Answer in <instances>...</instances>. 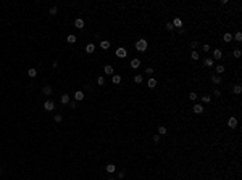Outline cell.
<instances>
[{"mask_svg":"<svg viewBox=\"0 0 242 180\" xmlns=\"http://www.w3.org/2000/svg\"><path fill=\"white\" fill-rule=\"evenodd\" d=\"M136 50H137V52H145V50H147V40H145V39H139V40L136 42Z\"/></svg>","mask_w":242,"mask_h":180,"instance_id":"obj_1","label":"cell"},{"mask_svg":"<svg viewBox=\"0 0 242 180\" xmlns=\"http://www.w3.org/2000/svg\"><path fill=\"white\" fill-rule=\"evenodd\" d=\"M116 56H118V58H126V56H128V50L123 48V47L116 48Z\"/></svg>","mask_w":242,"mask_h":180,"instance_id":"obj_2","label":"cell"},{"mask_svg":"<svg viewBox=\"0 0 242 180\" xmlns=\"http://www.w3.org/2000/svg\"><path fill=\"white\" fill-rule=\"evenodd\" d=\"M44 108H45L47 111H53V109H55V103L52 100H47L45 103H44Z\"/></svg>","mask_w":242,"mask_h":180,"instance_id":"obj_3","label":"cell"},{"mask_svg":"<svg viewBox=\"0 0 242 180\" xmlns=\"http://www.w3.org/2000/svg\"><path fill=\"white\" fill-rule=\"evenodd\" d=\"M192 109H194V113H195V114H202V113H203V105H200V103H195Z\"/></svg>","mask_w":242,"mask_h":180,"instance_id":"obj_4","label":"cell"},{"mask_svg":"<svg viewBox=\"0 0 242 180\" xmlns=\"http://www.w3.org/2000/svg\"><path fill=\"white\" fill-rule=\"evenodd\" d=\"M74 100L76 101H82L84 100V92H82V90H76L74 92Z\"/></svg>","mask_w":242,"mask_h":180,"instance_id":"obj_5","label":"cell"},{"mask_svg":"<svg viewBox=\"0 0 242 180\" xmlns=\"http://www.w3.org/2000/svg\"><path fill=\"white\" fill-rule=\"evenodd\" d=\"M236 126H237V119L234 116H231L229 119H228V127H231V129H236Z\"/></svg>","mask_w":242,"mask_h":180,"instance_id":"obj_6","label":"cell"},{"mask_svg":"<svg viewBox=\"0 0 242 180\" xmlns=\"http://www.w3.org/2000/svg\"><path fill=\"white\" fill-rule=\"evenodd\" d=\"M221 56H223V50H220V48L213 50V58H211V60H220Z\"/></svg>","mask_w":242,"mask_h":180,"instance_id":"obj_7","label":"cell"},{"mask_svg":"<svg viewBox=\"0 0 242 180\" xmlns=\"http://www.w3.org/2000/svg\"><path fill=\"white\" fill-rule=\"evenodd\" d=\"M103 71H105V74H108V76H113V72H115V69H113L111 64H107V66L103 68Z\"/></svg>","mask_w":242,"mask_h":180,"instance_id":"obj_8","label":"cell"},{"mask_svg":"<svg viewBox=\"0 0 242 180\" xmlns=\"http://www.w3.org/2000/svg\"><path fill=\"white\" fill-rule=\"evenodd\" d=\"M173 26L181 29V27H183V19H181V18H174V19H173Z\"/></svg>","mask_w":242,"mask_h":180,"instance_id":"obj_9","label":"cell"},{"mask_svg":"<svg viewBox=\"0 0 242 180\" xmlns=\"http://www.w3.org/2000/svg\"><path fill=\"white\" fill-rule=\"evenodd\" d=\"M140 64H142V63H140V60H139V58H134V60H132V61H131V68L137 69V68H139V66H140Z\"/></svg>","mask_w":242,"mask_h":180,"instance_id":"obj_10","label":"cell"},{"mask_svg":"<svg viewBox=\"0 0 242 180\" xmlns=\"http://www.w3.org/2000/svg\"><path fill=\"white\" fill-rule=\"evenodd\" d=\"M110 45H111V43H110V40H102V42H100V48H102V50H108V48H110Z\"/></svg>","mask_w":242,"mask_h":180,"instance_id":"obj_11","label":"cell"},{"mask_svg":"<svg viewBox=\"0 0 242 180\" xmlns=\"http://www.w3.org/2000/svg\"><path fill=\"white\" fill-rule=\"evenodd\" d=\"M147 85H149L150 89H155V87H157V79H155V77H150L149 82H147Z\"/></svg>","mask_w":242,"mask_h":180,"instance_id":"obj_12","label":"cell"},{"mask_svg":"<svg viewBox=\"0 0 242 180\" xmlns=\"http://www.w3.org/2000/svg\"><path fill=\"white\" fill-rule=\"evenodd\" d=\"M74 26L78 27V29H82V27H84V21H82L81 18H78V19L74 21Z\"/></svg>","mask_w":242,"mask_h":180,"instance_id":"obj_13","label":"cell"},{"mask_svg":"<svg viewBox=\"0 0 242 180\" xmlns=\"http://www.w3.org/2000/svg\"><path fill=\"white\" fill-rule=\"evenodd\" d=\"M210 77H211V82H213V84H221V82H223V79H221L220 76H210Z\"/></svg>","mask_w":242,"mask_h":180,"instance_id":"obj_14","label":"cell"},{"mask_svg":"<svg viewBox=\"0 0 242 180\" xmlns=\"http://www.w3.org/2000/svg\"><path fill=\"white\" fill-rule=\"evenodd\" d=\"M111 82H113L115 85H116V84H119V82H121V76H118V74H113V77H111Z\"/></svg>","mask_w":242,"mask_h":180,"instance_id":"obj_15","label":"cell"},{"mask_svg":"<svg viewBox=\"0 0 242 180\" xmlns=\"http://www.w3.org/2000/svg\"><path fill=\"white\" fill-rule=\"evenodd\" d=\"M94 50H95V45H94V43H87L86 45V52L87 53H94Z\"/></svg>","mask_w":242,"mask_h":180,"instance_id":"obj_16","label":"cell"},{"mask_svg":"<svg viewBox=\"0 0 242 180\" xmlns=\"http://www.w3.org/2000/svg\"><path fill=\"white\" fill-rule=\"evenodd\" d=\"M105 169H107V172H108V174H113V172L116 170V166H115V164H108L107 167H105Z\"/></svg>","mask_w":242,"mask_h":180,"instance_id":"obj_17","label":"cell"},{"mask_svg":"<svg viewBox=\"0 0 242 180\" xmlns=\"http://www.w3.org/2000/svg\"><path fill=\"white\" fill-rule=\"evenodd\" d=\"M66 40H68V43H74L76 40H78V37H76L74 34H70V36L66 37Z\"/></svg>","mask_w":242,"mask_h":180,"instance_id":"obj_18","label":"cell"},{"mask_svg":"<svg viewBox=\"0 0 242 180\" xmlns=\"http://www.w3.org/2000/svg\"><path fill=\"white\" fill-rule=\"evenodd\" d=\"M42 92L45 93V95H52V92H53V90H52V87H50V85H45V87L42 89Z\"/></svg>","mask_w":242,"mask_h":180,"instance_id":"obj_19","label":"cell"},{"mask_svg":"<svg viewBox=\"0 0 242 180\" xmlns=\"http://www.w3.org/2000/svg\"><path fill=\"white\" fill-rule=\"evenodd\" d=\"M223 40H224V42H228V43H229V42H231V40H232V34H229V32H226L224 36H223Z\"/></svg>","mask_w":242,"mask_h":180,"instance_id":"obj_20","label":"cell"},{"mask_svg":"<svg viewBox=\"0 0 242 180\" xmlns=\"http://www.w3.org/2000/svg\"><path fill=\"white\" fill-rule=\"evenodd\" d=\"M216 72H218V76H220V74H223V72H224V66H223V64H216Z\"/></svg>","mask_w":242,"mask_h":180,"instance_id":"obj_21","label":"cell"},{"mask_svg":"<svg viewBox=\"0 0 242 180\" xmlns=\"http://www.w3.org/2000/svg\"><path fill=\"white\" fill-rule=\"evenodd\" d=\"M232 92H234L236 95H239V93H241V92H242V87H241V85H239V84H237V85H234V87H232Z\"/></svg>","mask_w":242,"mask_h":180,"instance_id":"obj_22","label":"cell"},{"mask_svg":"<svg viewBox=\"0 0 242 180\" xmlns=\"http://www.w3.org/2000/svg\"><path fill=\"white\" fill-rule=\"evenodd\" d=\"M61 103H63V105H66V103H70V95H68V93H65V95H61Z\"/></svg>","mask_w":242,"mask_h":180,"instance_id":"obj_23","label":"cell"},{"mask_svg":"<svg viewBox=\"0 0 242 180\" xmlns=\"http://www.w3.org/2000/svg\"><path fill=\"white\" fill-rule=\"evenodd\" d=\"M203 64L207 66V68H211V66H213V60H211V58H205Z\"/></svg>","mask_w":242,"mask_h":180,"instance_id":"obj_24","label":"cell"},{"mask_svg":"<svg viewBox=\"0 0 242 180\" xmlns=\"http://www.w3.org/2000/svg\"><path fill=\"white\" fill-rule=\"evenodd\" d=\"M158 133H160V135H166V133H168V129L163 127V126H160V127H158Z\"/></svg>","mask_w":242,"mask_h":180,"instance_id":"obj_25","label":"cell"},{"mask_svg":"<svg viewBox=\"0 0 242 180\" xmlns=\"http://www.w3.org/2000/svg\"><path fill=\"white\" fill-rule=\"evenodd\" d=\"M27 76H29V77H36V76H37V71H36L34 68H31L29 71H27Z\"/></svg>","mask_w":242,"mask_h":180,"instance_id":"obj_26","label":"cell"},{"mask_svg":"<svg viewBox=\"0 0 242 180\" xmlns=\"http://www.w3.org/2000/svg\"><path fill=\"white\" fill-rule=\"evenodd\" d=\"M190 58H192L194 61H197V60L200 58V55H199V52H190Z\"/></svg>","mask_w":242,"mask_h":180,"instance_id":"obj_27","label":"cell"},{"mask_svg":"<svg viewBox=\"0 0 242 180\" xmlns=\"http://www.w3.org/2000/svg\"><path fill=\"white\" fill-rule=\"evenodd\" d=\"M142 79H144V77H142L140 74L134 76V82H136V84H142Z\"/></svg>","mask_w":242,"mask_h":180,"instance_id":"obj_28","label":"cell"},{"mask_svg":"<svg viewBox=\"0 0 242 180\" xmlns=\"http://www.w3.org/2000/svg\"><path fill=\"white\" fill-rule=\"evenodd\" d=\"M234 40H236V42H242V34H241L239 31L236 32V36H234Z\"/></svg>","mask_w":242,"mask_h":180,"instance_id":"obj_29","label":"cell"},{"mask_svg":"<svg viewBox=\"0 0 242 180\" xmlns=\"http://www.w3.org/2000/svg\"><path fill=\"white\" fill-rule=\"evenodd\" d=\"M232 55H234V58H239V56H241V50H239V48H234V50H232Z\"/></svg>","mask_w":242,"mask_h":180,"instance_id":"obj_30","label":"cell"},{"mask_svg":"<svg viewBox=\"0 0 242 180\" xmlns=\"http://www.w3.org/2000/svg\"><path fill=\"white\" fill-rule=\"evenodd\" d=\"M189 98H190L192 101H195L197 100V93H195V92H190V93H189Z\"/></svg>","mask_w":242,"mask_h":180,"instance_id":"obj_31","label":"cell"},{"mask_svg":"<svg viewBox=\"0 0 242 180\" xmlns=\"http://www.w3.org/2000/svg\"><path fill=\"white\" fill-rule=\"evenodd\" d=\"M97 84L98 85H105V77H98V79H97Z\"/></svg>","mask_w":242,"mask_h":180,"instance_id":"obj_32","label":"cell"},{"mask_svg":"<svg viewBox=\"0 0 242 180\" xmlns=\"http://www.w3.org/2000/svg\"><path fill=\"white\" fill-rule=\"evenodd\" d=\"M53 119H55V122H61V121H63V116H61V114H57Z\"/></svg>","mask_w":242,"mask_h":180,"instance_id":"obj_33","label":"cell"},{"mask_svg":"<svg viewBox=\"0 0 242 180\" xmlns=\"http://www.w3.org/2000/svg\"><path fill=\"white\" fill-rule=\"evenodd\" d=\"M202 101H203V103H210V96L208 95H203V96H202Z\"/></svg>","mask_w":242,"mask_h":180,"instance_id":"obj_34","label":"cell"},{"mask_svg":"<svg viewBox=\"0 0 242 180\" xmlns=\"http://www.w3.org/2000/svg\"><path fill=\"white\" fill-rule=\"evenodd\" d=\"M57 11H58L57 6H52V8H50V13H52V15H57Z\"/></svg>","mask_w":242,"mask_h":180,"instance_id":"obj_35","label":"cell"},{"mask_svg":"<svg viewBox=\"0 0 242 180\" xmlns=\"http://www.w3.org/2000/svg\"><path fill=\"white\" fill-rule=\"evenodd\" d=\"M145 72H147L149 76H152V74H153V68H147V69H145Z\"/></svg>","mask_w":242,"mask_h":180,"instance_id":"obj_36","label":"cell"},{"mask_svg":"<svg viewBox=\"0 0 242 180\" xmlns=\"http://www.w3.org/2000/svg\"><path fill=\"white\" fill-rule=\"evenodd\" d=\"M166 29H168V31H173V29H174L173 23H168V24H166Z\"/></svg>","mask_w":242,"mask_h":180,"instance_id":"obj_37","label":"cell"},{"mask_svg":"<svg viewBox=\"0 0 242 180\" xmlns=\"http://www.w3.org/2000/svg\"><path fill=\"white\" fill-rule=\"evenodd\" d=\"M202 50H203V52H210V45H208V43H205L203 47H202Z\"/></svg>","mask_w":242,"mask_h":180,"instance_id":"obj_38","label":"cell"},{"mask_svg":"<svg viewBox=\"0 0 242 180\" xmlns=\"http://www.w3.org/2000/svg\"><path fill=\"white\" fill-rule=\"evenodd\" d=\"M153 142H155V143L160 142V135H153Z\"/></svg>","mask_w":242,"mask_h":180,"instance_id":"obj_39","label":"cell"},{"mask_svg":"<svg viewBox=\"0 0 242 180\" xmlns=\"http://www.w3.org/2000/svg\"><path fill=\"white\" fill-rule=\"evenodd\" d=\"M213 93H215V96H220V95H221L220 90H213Z\"/></svg>","mask_w":242,"mask_h":180,"instance_id":"obj_40","label":"cell"},{"mask_svg":"<svg viewBox=\"0 0 242 180\" xmlns=\"http://www.w3.org/2000/svg\"><path fill=\"white\" fill-rule=\"evenodd\" d=\"M190 45H192V48H197V47H199V42H192Z\"/></svg>","mask_w":242,"mask_h":180,"instance_id":"obj_41","label":"cell"},{"mask_svg":"<svg viewBox=\"0 0 242 180\" xmlns=\"http://www.w3.org/2000/svg\"><path fill=\"white\" fill-rule=\"evenodd\" d=\"M70 106H71V108H73V109H74L76 106H78V101H74V103H70Z\"/></svg>","mask_w":242,"mask_h":180,"instance_id":"obj_42","label":"cell"},{"mask_svg":"<svg viewBox=\"0 0 242 180\" xmlns=\"http://www.w3.org/2000/svg\"><path fill=\"white\" fill-rule=\"evenodd\" d=\"M118 179H124V172H119V174H118Z\"/></svg>","mask_w":242,"mask_h":180,"instance_id":"obj_43","label":"cell"},{"mask_svg":"<svg viewBox=\"0 0 242 180\" xmlns=\"http://www.w3.org/2000/svg\"><path fill=\"white\" fill-rule=\"evenodd\" d=\"M107 180H113V179H111V177H108V179H107Z\"/></svg>","mask_w":242,"mask_h":180,"instance_id":"obj_44","label":"cell"},{"mask_svg":"<svg viewBox=\"0 0 242 180\" xmlns=\"http://www.w3.org/2000/svg\"><path fill=\"white\" fill-rule=\"evenodd\" d=\"M0 174H2V167H0Z\"/></svg>","mask_w":242,"mask_h":180,"instance_id":"obj_45","label":"cell"}]
</instances>
